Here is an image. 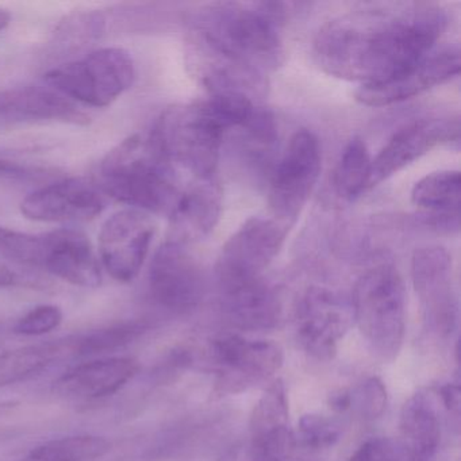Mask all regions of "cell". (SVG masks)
Masks as SVG:
<instances>
[{
	"label": "cell",
	"instance_id": "cell-1",
	"mask_svg": "<svg viewBox=\"0 0 461 461\" xmlns=\"http://www.w3.org/2000/svg\"><path fill=\"white\" fill-rule=\"evenodd\" d=\"M447 23L441 6L428 2L364 5L326 23L312 52L326 74L377 85L433 52Z\"/></svg>",
	"mask_w": 461,
	"mask_h": 461
},
{
	"label": "cell",
	"instance_id": "cell-2",
	"mask_svg": "<svg viewBox=\"0 0 461 461\" xmlns=\"http://www.w3.org/2000/svg\"><path fill=\"white\" fill-rule=\"evenodd\" d=\"M287 12L283 4L223 2L199 13L196 44L206 55L203 83L212 93L240 91L263 85L264 75L285 61L282 32Z\"/></svg>",
	"mask_w": 461,
	"mask_h": 461
},
{
	"label": "cell",
	"instance_id": "cell-3",
	"mask_svg": "<svg viewBox=\"0 0 461 461\" xmlns=\"http://www.w3.org/2000/svg\"><path fill=\"white\" fill-rule=\"evenodd\" d=\"M95 185L104 195L147 214L171 215L180 195L171 164L139 136L129 137L104 158Z\"/></svg>",
	"mask_w": 461,
	"mask_h": 461
},
{
	"label": "cell",
	"instance_id": "cell-4",
	"mask_svg": "<svg viewBox=\"0 0 461 461\" xmlns=\"http://www.w3.org/2000/svg\"><path fill=\"white\" fill-rule=\"evenodd\" d=\"M353 322L372 352L383 361H393L406 331V288L398 269L379 266L361 275L350 299Z\"/></svg>",
	"mask_w": 461,
	"mask_h": 461
},
{
	"label": "cell",
	"instance_id": "cell-5",
	"mask_svg": "<svg viewBox=\"0 0 461 461\" xmlns=\"http://www.w3.org/2000/svg\"><path fill=\"white\" fill-rule=\"evenodd\" d=\"M225 133L202 101L164 112L147 141L171 166L180 164L196 179H212Z\"/></svg>",
	"mask_w": 461,
	"mask_h": 461
},
{
	"label": "cell",
	"instance_id": "cell-6",
	"mask_svg": "<svg viewBox=\"0 0 461 461\" xmlns=\"http://www.w3.org/2000/svg\"><path fill=\"white\" fill-rule=\"evenodd\" d=\"M134 61L121 48H102L82 60L50 69L45 82L72 102L91 107L110 106L133 85Z\"/></svg>",
	"mask_w": 461,
	"mask_h": 461
},
{
	"label": "cell",
	"instance_id": "cell-7",
	"mask_svg": "<svg viewBox=\"0 0 461 461\" xmlns=\"http://www.w3.org/2000/svg\"><path fill=\"white\" fill-rule=\"evenodd\" d=\"M210 361L215 379L212 399L244 393L271 379L282 368V348L266 339H248L222 334L210 344Z\"/></svg>",
	"mask_w": 461,
	"mask_h": 461
},
{
	"label": "cell",
	"instance_id": "cell-8",
	"mask_svg": "<svg viewBox=\"0 0 461 461\" xmlns=\"http://www.w3.org/2000/svg\"><path fill=\"white\" fill-rule=\"evenodd\" d=\"M321 161L317 136L306 129L296 131L269 180L268 203L276 221L294 222L301 214L320 177Z\"/></svg>",
	"mask_w": 461,
	"mask_h": 461
},
{
	"label": "cell",
	"instance_id": "cell-9",
	"mask_svg": "<svg viewBox=\"0 0 461 461\" xmlns=\"http://www.w3.org/2000/svg\"><path fill=\"white\" fill-rule=\"evenodd\" d=\"M411 277L429 331L452 336L458 321V302L453 285L452 258L445 248L428 245L415 250Z\"/></svg>",
	"mask_w": 461,
	"mask_h": 461
},
{
	"label": "cell",
	"instance_id": "cell-10",
	"mask_svg": "<svg viewBox=\"0 0 461 461\" xmlns=\"http://www.w3.org/2000/svg\"><path fill=\"white\" fill-rule=\"evenodd\" d=\"M353 325L350 301L323 287H310L295 310V334L302 349L318 361H330Z\"/></svg>",
	"mask_w": 461,
	"mask_h": 461
},
{
	"label": "cell",
	"instance_id": "cell-11",
	"mask_svg": "<svg viewBox=\"0 0 461 461\" xmlns=\"http://www.w3.org/2000/svg\"><path fill=\"white\" fill-rule=\"evenodd\" d=\"M204 290L201 267L185 244L172 240L161 245L149 269L153 301L168 312L185 314L201 304Z\"/></svg>",
	"mask_w": 461,
	"mask_h": 461
},
{
	"label": "cell",
	"instance_id": "cell-12",
	"mask_svg": "<svg viewBox=\"0 0 461 461\" xmlns=\"http://www.w3.org/2000/svg\"><path fill=\"white\" fill-rule=\"evenodd\" d=\"M155 225L147 212L125 209L113 214L99 233V255L113 279L131 283L149 253Z\"/></svg>",
	"mask_w": 461,
	"mask_h": 461
},
{
	"label": "cell",
	"instance_id": "cell-13",
	"mask_svg": "<svg viewBox=\"0 0 461 461\" xmlns=\"http://www.w3.org/2000/svg\"><path fill=\"white\" fill-rule=\"evenodd\" d=\"M285 230L276 220H248L223 245L218 258L217 282L263 276L282 249Z\"/></svg>",
	"mask_w": 461,
	"mask_h": 461
},
{
	"label": "cell",
	"instance_id": "cell-14",
	"mask_svg": "<svg viewBox=\"0 0 461 461\" xmlns=\"http://www.w3.org/2000/svg\"><path fill=\"white\" fill-rule=\"evenodd\" d=\"M458 48L433 50L415 66L387 82L360 86L356 99L371 107L390 106L447 82L460 74Z\"/></svg>",
	"mask_w": 461,
	"mask_h": 461
},
{
	"label": "cell",
	"instance_id": "cell-15",
	"mask_svg": "<svg viewBox=\"0 0 461 461\" xmlns=\"http://www.w3.org/2000/svg\"><path fill=\"white\" fill-rule=\"evenodd\" d=\"M223 318L245 331H267L279 326L282 302L263 276L217 282Z\"/></svg>",
	"mask_w": 461,
	"mask_h": 461
},
{
	"label": "cell",
	"instance_id": "cell-16",
	"mask_svg": "<svg viewBox=\"0 0 461 461\" xmlns=\"http://www.w3.org/2000/svg\"><path fill=\"white\" fill-rule=\"evenodd\" d=\"M458 131V120H420L399 129L372 160L368 188L398 174L437 145L457 142Z\"/></svg>",
	"mask_w": 461,
	"mask_h": 461
},
{
	"label": "cell",
	"instance_id": "cell-17",
	"mask_svg": "<svg viewBox=\"0 0 461 461\" xmlns=\"http://www.w3.org/2000/svg\"><path fill=\"white\" fill-rule=\"evenodd\" d=\"M104 204V195L95 185L67 179L26 196L21 203V212L40 222H82L101 214Z\"/></svg>",
	"mask_w": 461,
	"mask_h": 461
},
{
	"label": "cell",
	"instance_id": "cell-18",
	"mask_svg": "<svg viewBox=\"0 0 461 461\" xmlns=\"http://www.w3.org/2000/svg\"><path fill=\"white\" fill-rule=\"evenodd\" d=\"M42 268L77 287L95 288L101 285V266L86 234L74 229H60L42 234Z\"/></svg>",
	"mask_w": 461,
	"mask_h": 461
},
{
	"label": "cell",
	"instance_id": "cell-19",
	"mask_svg": "<svg viewBox=\"0 0 461 461\" xmlns=\"http://www.w3.org/2000/svg\"><path fill=\"white\" fill-rule=\"evenodd\" d=\"M140 363L133 357H106L74 366L53 383V391L64 398H106L137 376Z\"/></svg>",
	"mask_w": 461,
	"mask_h": 461
},
{
	"label": "cell",
	"instance_id": "cell-20",
	"mask_svg": "<svg viewBox=\"0 0 461 461\" xmlns=\"http://www.w3.org/2000/svg\"><path fill=\"white\" fill-rule=\"evenodd\" d=\"M42 121L86 125L88 118L53 88L28 86L0 91V125Z\"/></svg>",
	"mask_w": 461,
	"mask_h": 461
},
{
	"label": "cell",
	"instance_id": "cell-21",
	"mask_svg": "<svg viewBox=\"0 0 461 461\" xmlns=\"http://www.w3.org/2000/svg\"><path fill=\"white\" fill-rule=\"evenodd\" d=\"M222 212V193L220 185L212 179H198V183L180 193L171 217L179 233L176 241L185 244L209 236L214 230Z\"/></svg>",
	"mask_w": 461,
	"mask_h": 461
},
{
	"label": "cell",
	"instance_id": "cell-22",
	"mask_svg": "<svg viewBox=\"0 0 461 461\" xmlns=\"http://www.w3.org/2000/svg\"><path fill=\"white\" fill-rule=\"evenodd\" d=\"M402 442L420 457L433 461L441 441V418L433 395L418 391L401 412Z\"/></svg>",
	"mask_w": 461,
	"mask_h": 461
},
{
	"label": "cell",
	"instance_id": "cell-23",
	"mask_svg": "<svg viewBox=\"0 0 461 461\" xmlns=\"http://www.w3.org/2000/svg\"><path fill=\"white\" fill-rule=\"evenodd\" d=\"M69 353V341L47 342L9 350L0 355V388L23 382L44 371L48 366Z\"/></svg>",
	"mask_w": 461,
	"mask_h": 461
},
{
	"label": "cell",
	"instance_id": "cell-24",
	"mask_svg": "<svg viewBox=\"0 0 461 461\" xmlns=\"http://www.w3.org/2000/svg\"><path fill=\"white\" fill-rule=\"evenodd\" d=\"M461 177L457 171H439L426 175L415 183L411 201L425 214L458 215Z\"/></svg>",
	"mask_w": 461,
	"mask_h": 461
},
{
	"label": "cell",
	"instance_id": "cell-25",
	"mask_svg": "<svg viewBox=\"0 0 461 461\" xmlns=\"http://www.w3.org/2000/svg\"><path fill=\"white\" fill-rule=\"evenodd\" d=\"M372 160L366 142L353 137L342 150L334 171L333 185L337 195L345 201H355L368 190Z\"/></svg>",
	"mask_w": 461,
	"mask_h": 461
},
{
	"label": "cell",
	"instance_id": "cell-26",
	"mask_svg": "<svg viewBox=\"0 0 461 461\" xmlns=\"http://www.w3.org/2000/svg\"><path fill=\"white\" fill-rule=\"evenodd\" d=\"M110 449L112 444L104 437L79 434L44 442L21 461H94Z\"/></svg>",
	"mask_w": 461,
	"mask_h": 461
},
{
	"label": "cell",
	"instance_id": "cell-27",
	"mask_svg": "<svg viewBox=\"0 0 461 461\" xmlns=\"http://www.w3.org/2000/svg\"><path fill=\"white\" fill-rule=\"evenodd\" d=\"M250 438L252 461H322L299 444L290 423L250 434Z\"/></svg>",
	"mask_w": 461,
	"mask_h": 461
},
{
	"label": "cell",
	"instance_id": "cell-28",
	"mask_svg": "<svg viewBox=\"0 0 461 461\" xmlns=\"http://www.w3.org/2000/svg\"><path fill=\"white\" fill-rule=\"evenodd\" d=\"M148 328L149 326L144 321L115 323L107 328L88 331L77 339H69V349L71 355L77 357H90L114 352L139 339Z\"/></svg>",
	"mask_w": 461,
	"mask_h": 461
},
{
	"label": "cell",
	"instance_id": "cell-29",
	"mask_svg": "<svg viewBox=\"0 0 461 461\" xmlns=\"http://www.w3.org/2000/svg\"><path fill=\"white\" fill-rule=\"evenodd\" d=\"M290 423L287 390L282 379L274 380L264 391L250 415V434Z\"/></svg>",
	"mask_w": 461,
	"mask_h": 461
},
{
	"label": "cell",
	"instance_id": "cell-30",
	"mask_svg": "<svg viewBox=\"0 0 461 461\" xmlns=\"http://www.w3.org/2000/svg\"><path fill=\"white\" fill-rule=\"evenodd\" d=\"M295 436L302 447L318 455L341 439L342 429L336 420L325 415L306 414L299 420Z\"/></svg>",
	"mask_w": 461,
	"mask_h": 461
},
{
	"label": "cell",
	"instance_id": "cell-31",
	"mask_svg": "<svg viewBox=\"0 0 461 461\" xmlns=\"http://www.w3.org/2000/svg\"><path fill=\"white\" fill-rule=\"evenodd\" d=\"M0 258L23 266L42 267L44 240L0 226Z\"/></svg>",
	"mask_w": 461,
	"mask_h": 461
},
{
	"label": "cell",
	"instance_id": "cell-32",
	"mask_svg": "<svg viewBox=\"0 0 461 461\" xmlns=\"http://www.w3.org/2000/svg\"><path fill=\"white\" fill-rule=\"evenodd\" d=\"M352 393V407L361 418L374 420L382 417L387 407V390L384 383L376 376L366 377Z\"/></svg>",
	"mask_w": 461,
	"mask_h": 461
},
{
	"label": "cell",
	"instance_id": "cell-33",
	"mask_svg": "<svg viewBox=\"0 0 461 461\" xmlns=\"http://www.w3.org/2000/svg\"><path fill=\"white\" fill-rule=\"evenodd\" d=\"M63 322V312L55 304H41L26 312L14 328L20 336H44L58 329Z\"/></svg>",
	"mask_w": 461,
	"mask_h": 461
},
{
	"label": "cell",
	"instance_id": "cell-34",
	"mask_svg": "<svg viewBox=\"0 0 461 461\" xmlns=\"http://www.w3.org/2000/svg\"><path fill=\"white\" fill-rule=\"evenodd\" d=\"M406 445L402 439L372 438L364 442L348 461H404Z\"/></svg>",
	"mask_w": 461,
	"mask_h": 461
},
{
	"label": "cell",
	"instance_id": "cell-35",
	"mask_svg": "<svg viewBox=\"0 0 461 461\" xmlns=\"http://www.w3.org/2000/svg\"><path fill=\"white\" fill-rule=\"evenodd\" d=\"M0 176L13 180H40L47 176V171L39 167L28 166L20 161L0 158Z\"/></svg>",
	"mask_w": 461,
	"mask_h": 461
},
{
	"label": "cell",
	"instance_id": "cell-36",
	"mask_svg": "<svg viewBox=\"0 0 461 461\" xmlns=\"http://www.w3.org/2000/svg\"><path fill=\"white\" fill-rule=\"evenodd\" d=\"M442 406L447 409L449 414L458 418L460 415V385L457 383H447L437 390Z\"/></svg>",
	"mask_w": 461,
	"mask_h": 461
},
{
	"label": "cell",
	"instance_id": "cell-37",
	"mask_svg": "<svg viewBox=\"0 0 461 461\" xmlns=\"http://www.w3.org/2000/svg\"><path fill=\"white\" fill-rule=\"evenodd\" d=\"M328 404L336 412H345L352 407V393L348 388H339L329 395Z\"/></svg>",
	"mask_w": 461,
	"mask_h": 461
},
{
	"label": "cell",
	"instance_id": "cell-38",
	"mask_svg": "<svg viewBox=\"0 0 461 461\" xmlns=\"http://www.w3.org/2000/svg\"><path fill=\"white\" fill-rule=\"evenodd\" d=\"M18 276L6 264L0 263V288L12 287L17 285Z\"/></svg>",
	"mask_w": 461,
	"mask_h": 461
},
{
	"label": "cell",
	"instance_id": "cell-39",
	"mask_svg": "<svg viewBox=\"0 0 461 461\" xmlns=\"http://www.w3.org/2000/svg\"><path fill=\"white\" fill-rule=\"evenodd\" d=\"M10 21H12V15L5 10H0V31H4L9 26Z\"/></svg>",
	"mask_w": 461,
	"mask_h": 461
}]
</instances>
